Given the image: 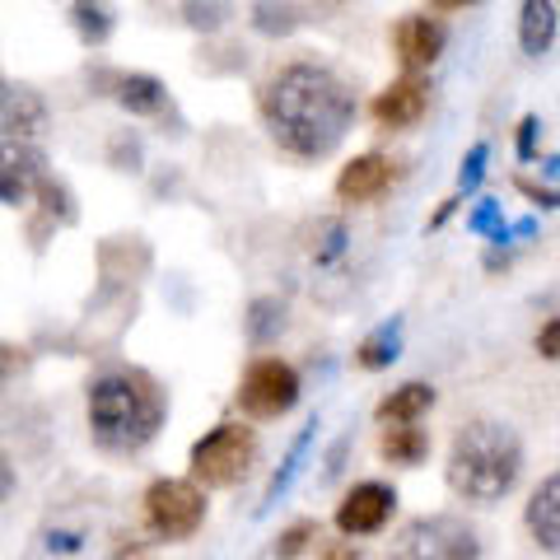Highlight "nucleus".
Here are the masks:
<instances>
[{"mask_svg": "<svg viewBox=\"0 0 560 560\" xmlns=\"http://www.w3.org/2000/svg\"><path fill=\"white\" fill-rule=\"evenodd\" d=\"M261 121L290 160H327L355 127V94L323 61H290L261 84Z\"/></svg>", "mask_w": 560, "mask_h": 560, "instance_id": "f257e3e1", "label": "nucleus"}, {"mask_svg": "<svg viewBox=\"0 0 560 560\" xmlns=\"http://www.w3.org/2000/svg\"><path fill=\"white\" fill-rule=\"evenodd\" d=\"M518 477H523V440L510 420L477 416L467 425H458V434L448 444V463H444V481L453 495L490 510L504 495H514Z\"/></svg>", "mask_w": 560, "mask_h": 560, "instance_id": "f03ea898", "label": "nucleus"}, {"mask_svg": "<svg viewBox=\"0 0 560 560\" xmlns=\"http://www.w3.org/2000/svg\"><path fill=\"white\" fill-rule=\"evenodd\" d=\"M90 434L103 453H140L164 430V388L140 370H108L90 383Z\"/></svg>", "mask_w": 560, "mask_h": 560, "instance_id": "7ed1b4c3", "label": "nucleus"}, {"mask_svg": "<svg viewBox=\"0 0 560 560\" xmlns=\"http://www.w3.org/2000/svg\"><path fill=\"white\" fill-rule=\"evenodd\" d=\"M481 533L463 514H420L407 518L388 541V560H481Z\"/></svg>", "mask_w": 560, "mask_h": 560, "instance_id": "20e7f679", "label": "nucleus"}, {"mask_svg": "<svg viewBox=\"0 0 560 560\" xmlns=\"http://www.w3.org/2000/svg\"><path fill=\"white\" fill-rule=\"evenodd\" d=\"M257 458V430L248 420H220L215 430H206L197 444H191V481L206 490H230L248 477V467Z\"/></svg>", "mask_w": 560, "mask_h": 560, "instance_id": "39448f33", "label": "nucleus"}, {"mask_svg": "<svg viewBox=\"0 0 560 560\" xmlns=\"http://www.w3.org/2000/svg\"><path fill=\"white\" fill-rule=\"evenodd\" d=\"M145 523L154 537L164 541H187L201 533L206 523V486L191 477H160L145 486Z\"/></svg>", "mask_w": 560, "mask_h": 560, "instance_id": "423d86ee", "label": "nucleus"}, {"mask_svg": "<svg viewBox=\"0 0 560 560\" xmlns=\"http://www.w3.org/2000/svg\"><path fill=\"white\" fill-rule=\"evenodd\" d=\"M300 393H304V383H300V370H294V364L261 355L243 370L234 401H238V411L253 416V420H280L285 411L300 407Z\"/></svg>", "mask_w": 560, "mask_h": 560, "instance_id": "0eeeda50", "label": "nucleus"}, {"mask_svg": "<svg viewBox=\"0 0 560 560\" xmlns=\"http://www.w3.org/2000/svg\"><path fill=\"white\" fill-rule=\"evenodd\" d=\"M397 514V490L388 481H355L337 504V533L341 537H374L388 528Z\"/></svg>", "mask_w": 560, "mask_h": 560, "instance_id": "6e6552de", "label": "nucleus"}, {"mask_svg": "<svg viewBox=\"0 0 560 560\" xmlns=\"http://www.w3.org/2000/svg\"><path fill=\"white\" fill-rule=\"evenodd\" d=\"M374 121L383 131H411L420 127V117L430 113V80H420V75H401L393 84H383V90L374 94Z\"/></svg>", "mask_w": 560, "mask_h": 560, "instance_id": "1a4fd4ad", "label": "nucleus"}, {"mask_svg": "<svg viewBox=\"0 0 560 560\" xmlns=\"http://www.w3.org/2000/svg\"><path fill=\"white\" fill-rule=\"evenodd\" d=\"M444 43H448V33H444L440 20H430V14H401V20L393 24V57L401 61L407 75L430 70L444 57Z\"/></svg>", "mask_w": 560, "mask_h": 560, "instance_id": "9d476101", "label": "nucleus"}, {"mask_svg": "<svg viewBox=\"0 0 560 560\" xmlns=\"http://www.w3.org/2000/svg\"><path fill=\"white\" fill-rule=\"evenodd\" d=\"M523 528H528L537 551L560 556V471H551V477H541L533 486L528 504H523Z\"/></svg>", "mask_w": 560, "mask_h": 560, "instance_id": "9b49d317", "label": "nucleus"}, {"mask_svg": "<svg viewBox=\"0 0 560 560\" xmlns=\"http://www.w3.org/2000/svg\"><path fill=\"white\" fill-rule=\"evenodd\" d=\"M393 187V160L388 154H355L341 173H337V197L346 206H364V201H378L383 191Z\"/></svg>", "mask_w": 560, "mask_h": 560, "instance_id": "f8f14e48", "label": "nucleus"}, {"mask_svg": "<svg viewBox=\"0 0 560 560\" xmlns=\"http://www.w3.org/2000/svg\"><path fill=\"white\" fill-rule=\"evenodd\" d=\"M47 121H51V113L38 90H28V84H5V90H0V127L5 131L38 140L47 131Z\"/></svg>", "mask_w": 560, "mask_h": 560, "instance_id": "ddd939ff", "label": "nucleus"}, {"mask_svg": "<svg viewBox=\"0 0 560 560\" xmlns=\"http://www.w3.org/2000/svg\"><path fill=\"white\" fill-rule=\"evenodd\" d=\"M113 98L121 103V113H131V117H160L168 108L164 80L145 75V70H121V75H113Z\"/></svg>", "mask_w": 560, "mask_h": 560, "instance_id": "4468645a", "label": "nucleus"}, {"mask_svg": "<svg viewBox=\"0 0 560 560\" xmlns=\"http://www.w3.org/2000/svg\"><path fill=\"white\" fill-rule=\"evenodd\" d=\"M556 0H523L518 10V47L523 57H547L551 43H556Z\"/></svg>", "mask_w": 560, "mask_h": 560, "instance_id": "2eb2a0df", "label": "nucleus"}, {"mask_svg": "<svg viewBox=\"0 0 560 560\" xmlns=\"http://www.w3.org/2000/svg\"><path fill=\"white\" fill-rule=\"evenodd\" d=\"M430 407H434V388L411 378V383H401V388H393L388 397H383L374 407V416H378V425H416Z\"/></svg>", "mask_w": 560, "mask_h": 560, "instance_id": "dca6fc26", "label": "nucleus"}, {"mask_svg": "<svg viewBox=\"0 0 560 560\" xmlns=\"http://www.w3.org/2000/svg\"><path fill=\"white\" fill-rule=\"evenodd\" d=\"M378 458L388 467H420L430 458V434L416 425H383V440H378Z\"/></svg>", "mask_w": 560, "mask_h": 560, "instance_id": "f3484780", "label": "nucleus"}, {"mask_svg": "<svg viewBox=\"0 0 560 560\" xmlns=\"http://www.w3.org/2000/svg\"><path fill=\"white\" fill-rule=\"evenodd\" d=\"M66 20H70V28L80 33L84 47H103L113 38V28H117V10L108 5V0H70Z\"/></svg>", "mask_w": 560, "mask_h": 560, "instance_id": "a211bd4d", "label": "nucleus"}, {"mask_svg": "<svg viewBox=\"0 0 560 560\" xmlns=\"http://www.w3.org/2000/svg\"><path fill=\"white\" fill-rule=\"evenodd\" d=\"M248 24L261 38H290V33H300V24H304V5L300 0H257L248 10Z\"/></svg>", "mask_w": 560, "mask_h": 560, "instance_id": "6ab92c4d", "label": "nucleus"}, {"mask_svg": "<svg viewBox=\"0 0 560 560\" xmlns=\"http://www.w3.org/2000/svg\"><path fill=\"white\" fill-rule=\"evenodd\" d=\"M397 350H401V323L393 318V323L374 327L370 337L355 346V364L360 370H370V374H378V370H388V364L397 360Z\"/></svg>", "mask_w": 560, "mask_h": 560, "instance_id": "aec40b11", "label": "nucleus"}, {"mask_svg": "<svg viewBox=\"0 0 560 560\" xmlns=\"http://www.w3.org/2000/svg\"><path fill=\"white\" fill-rule=\"evenodd\" d=\"M178 14H183V24L197 28V33H220L224 24L234 20L230 0H183Z\"/></svg>", "mask_w": 560, "mask_h": 560, "instance_id": "412c9836", "label": "nucleus"}, {"mask_svg": "<svg viewBox=\"0 0 560 560\" xmlns=\"http://www.w3.org/2000/svg\"><path fill=\"white\" fill-rule=\"evenodd\" d=\"M285 331V304L280 300H253L248 308V341L253 346H267L271 337Z\"/></svg>", "mask_w": 560, "mask_h": 560, "instance_id": "4be33fe9", "label": "nucleus"}, {"mask_svg": "<svg viewBox=\"0 0 560 560\" xmlns=\"http://www.w3.org/2000/svg\"><path fill=\"white\" fill-rule=\"evenodd\" d=\"M350 253V234L341 220H323L318 234H313V261L318 267H337V261Z\"/></svg>", "mask_w": 560, "mask_h": 560, "instance_id": "5701e85b", "label": "nucleus"}, {"mask_svg": "<svg viewBox=\"0 0 560 560\" xmlns=\"http://www.w3.org/2000/svg\"><path fill=\"white\" fill-rule=\"evenodd\" d=\"M313 541H323L318 537V523H313V518H294L290 528L276 537V560H300L313 547Z\"/></svg>", "mask_w": 560, "mask_h": 560, "instance_id": "b1692460", "label": "nucleus"}, {"mask_svg": "<svg viewBox=\"0 0 560 560\" xmlns=\"http://www.w3.org/2000/svg\"><path fill=\"white\" fill-rule=\"evenodd\" d=\"M467 230L471 234H481V238H495V243H510V224H504V210L500 201H477V210L467 215Z\"/></svg>", "mask_w": 560, "mask_h": 560, "instance_id": "393cba45", "label": "nucleus"}, {"mask_svg": "<svg viewBox=\"0 0 560 560\" xmlns=\"http://www.w3.org/2000/svg\"><path fill=\"white\" fill-rule=\"evenodd\" d=\"M33 197H38V201L47 206V215H57L61 224L75 220V197H70V191H66L57 178H51V173H47V178L38 183V191H33Z\"/></svg>", "mask_w": 560, "mask_h": 560, "instance_id": "a878e982", "label": "nucleus"}, {"mask_svg": "<svg viewBox=\"0 0 560 560\" xmlns=\"http://www.w3.org/2000/svg\"><path fill=\"white\" fill-rule=\"evenodd\" d=\"M486 160H490V145L477 140L467 154H463V168H458V191H477L481 178H486Z\"/></svg>", "mask_w": 560, "mask_h": 560, "instance_id": "bb28decb", "label": "nucleus"}, {"mask_svg": "<svg viewBox=\"0 0 560 560\" xmlns=\"http://www.w3.org/2000/svg\"><path fill=\"white\" fill-rule=\"evenodd\" d=\"M33 191H38V183L24 178V173H10V168H0V206H24Z\"/></svg>", "mask_w": 560, "mask_h": 560, "instance_id": "cd10ccee", "label": "nucleus"}, {"mask_svg": "<svg viewBox=\"0 0 560 560\" xmlns=\"http://www.w3.org/2000/svg\"><path fill=\"white\" fill-rule=\"evenodd\" d=\"M533 346H537V355L541 360H551V364H560V313L556 318H547L537 327V337H533Z\"/></svg>", "mask_w": 560, "mask_h": 560, "instance_id": "c85d7f7f", "label": "nucleus"}, {"mask_svg": "<svg viewBox=\"0 0 560 560\" xmlns=\"http://www.w3.org/2000/svg\"><path fill=\"white\" fill-rule=\"evenodd\" d=\"M537 131H541L537 117H523V121H518V140H514V145H518V160H523V164L537 160Z\"/></svg>", "mask_w": 560, "mask_h": 560, "instance_id": "c756f323", "label": "nucleus"}, {"mask_svg": "<svg viewBox=\"0 0 560 560\" xmlns=\"http://www.w3.org/2000/svg\"><path fill=\"white\" fill-rule=\"evenodd\" d=\"M518 191L528 197L533 206H541V210H556L560 206V191L556 187H541V183H533V178H518Z\"/></svg>", "mask_w": 560, "mask_h": 560, "instance_id": "7c9ffc66", "label": "nucleus"}, {"mask_svg": "<svg viewBox=\"0 0 560 560\" xmlns=\"http://www.w3.org/2000/svg\"><path fill=\"white\" fill-rule=\"evenodd\" d=\"M318 560H364V551L350 537H331V541L318 547Z\"/></svg>", "mask_w": 560, "mask_h": 560, "instance_id": "2f4dec72", "label": "nucleus"}, {"mask_svg": "<svg viewBox=\"0 0 560 560\" xmlns=\"http://www.w3.org/2000/svg\"><path fill=\"white\" fill-rule=\"evenodd\" d=\"M20 364H24V350L20 346H10V341H0V388L20 374Z\"/></svg>", "mask_w": 560, "mask_h": 560, "instance_id": "473e14b6", "label": "nucleus"}, {"mask_svg": "<svg viewBox=\"0 0 560 560\" xmlns=\"http://www.w3.org/2000/svg\"><path fill=\"white\" fill-rule=\"evenodd\" d=\"M14 486H20V477H14V463H10V453L0 448V510H5V504H10Z\"/></svg>", "mask_w": 560, "mask_h": 560, "instance_id": "72a5a7b5", "label": "nucleus"}, {"mask_svg": "<svg viewBox=\"0 0 560 560\" xmlns=\"http://www.w3.org/2000/svg\"><path fill=\"white\" fill-rule=\"evenodd\" d=\"M467 5H477V0H430V10H467Z\"/></svg>", "mask_w": 560, "mask_h": 560, "instance_id": "f704fd0d", "label": "nucleus"}]
</instances>
